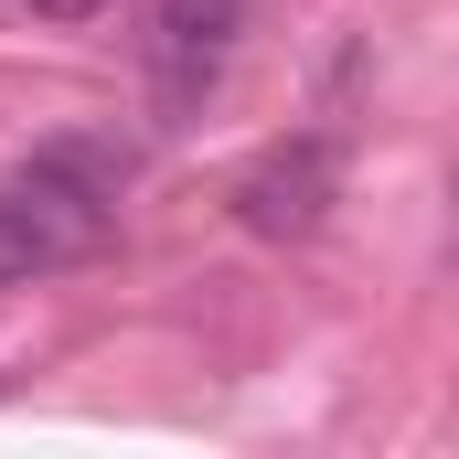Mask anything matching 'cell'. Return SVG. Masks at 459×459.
Masks as SVG:
<instances>
[{
  "instance_id": "277c9868",
  "label": "cell",
  "mask_w": 459,
  "mask_h": 459,
  "mask_svg": "<svg viewBox=\"0 0 459 459\" xmlns=\"http://www.w3.org/2000/svg\"><path fill=\"white\" fill-rule=\"evenodd\" d=\"M97 11H117V0H32V22H97Z\"/></svg>"
},
{
  "instance_id": "6da1fadb",
  "label": "cell",
  "mask_w": 459,
  "mask_h": 459,
  "mask_svg": "<svg viewBox=\"0 0 459 459\" xmlns=\"http://www.w3.org/2000/svg\"><path fill=\"white\" fill-rule=\"evenodd\" d=\"M117 225V204L97 193H75V182H54V171H11L0 182V289H22V278H43V267H75V256H97Z\"/></svg>"
},
{
  "instance_id": "3957f363",
  "label": "cell",
  "mask_w": 459,
  "mask_h": 459,
  "mask_svg": "<svg viewBox=\"0 0 459 459\" xmlns=\"http://www.w3.org/2000/svg\"><path fill=\"white\" fill-rule=\"evenodd\" d=\"M332 204H342V150H332L321 128H299V139H278V150H256V160L235 171V225L267 235V246L310 235Z\"/></svg>"
},
{
  "instance_id": "7a4b0ae2",
  "label": "cell",
  "mask_w": 459,
  "mask_h": 459,
  "mask_svg": "<svg viewBox=\"0 0 459 459\" xmlns=\"http://www.w3.org/2000/svg\"><path fill=\"white\" fill-rule=\"evenodd\" d=\"M235 43H246V0H150L139 22V65H150V97L171 117H193L225 86Z\"/></svg>"
}]
</instances>
